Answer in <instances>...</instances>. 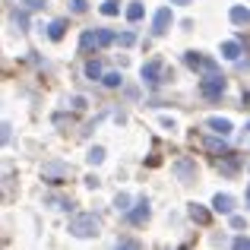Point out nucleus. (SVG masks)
Returning <instances> with one entry per match:
<instances>
[{"label":"nucleus","instance_id":"obj_17","mask_svg":"<svg viewBox=\"0 0 250 250\" xmlns=\"http://www.w3.org/2000/svg\"><path fill=\"white\" fill-rule=\"evenodd\" d=\"M85 76H89V80H104V76H102V63L89 61V63H85Z\"/></svg>","mask_w":250,"mask_h":250},{"label":"nucleus","instance_id":"obj_1","mask_svg":"<svg viewBox=\"0 0 250 250\" xmlns=\"http://www.w3.org/2000/svg\"><path fill=\"white\" fill-rule=\"evenodd\" d=\"M98 228H102V222L95 212H80L70 219V234H76V238H92V234H98Z\"/></svg>","mask_w":250,"mask_h":250},{"label":"nucleus","instance_id":"obj_16","mask_svg":"<svg viewBox=\"0 0 250 250\" xmlns=\"http://www.w3.org/2000/svg\"><path fill=\"white\" fill-rule=\"evenodd\" d=\"M206 149L212 155H231V152H228V146H225V143H219V140H206Z\"/></svg>","mask_w":250,"mask_h":250},{"label":"nucleus","instance_id":"obj_31","mask_svg":"<svg viewBox=\"0 0 250 250\" xmlns=\"http://www.w3.org/2000/svg\"><path fill=\"white\" fill-rule=\"evenodd\" d=\"M171 3H177V6H187V3H190V0H171Z\"/></svg>","mask_w":250,"mask_h":250},{"label":"nucleus","instance_id":"obj_22","mask_svg":"<svg viewBox=\"0 0 250 250\" xmlns=\"http://www.w3.org/2000/svg\"><path fill=\"white\" fill-rule=\"evenodd\" d=\"M102 159H104V149H102V146L89 149V162H92V165H98V162H102Z\"/></svg>","mask_w":250,"mask_h":250},{"label":"nucleus","instance_id":"obj_29","mask_svg":"<svg viewBox=\"0 0 250 250\" xmlns=\"http://www.w3.org/2000/svg\"><path fill=\"white\" fill-rule=\"evenodd\" d=\"M73 13H85V0H73Z\"/></svg>","mask_w":250,"mask_h":250},{"label":"nucleus","instance_id":"obj_25","mask_svg":"<svg viewBox=\"0 0 250 250\" xmlns=\"http://www.w3.org/2000/svg\"><path fill=\"white\" fill-rule=\"evenodd\" d=\"M117 44L130 48V44H133V32H124V35H117Z\"/></svg>","mask_w":250,"mask_h":250},{"label":"nucleus","instance_id":"obj_6","mask_svg":"<svg viewBox=\"0 0 250 250\" xmlns=\"http://www.w3.org/2000/svg\"><path fill=\"white\" fill-rule=\"evenodd\" d=\"M212 209H215V212H222V215H231V212H234V196H228V193H215Z\"/></svg>","mask_w":250,"mask_h":250},{"label":"nucleus","instance_id":"obj_9","mask_svg":"<svg viewBox=\"0 0 250 250\" xmlns=\"http://www.w3.org/2000/svg\"><path fill=\"white\" fill-rule=\"evenodd\" d=\"M146 219H149V203L140 200V203H136V209H130V212H127V222H130V225H140V222H146Z\"/></svg>","mask_w":250,"mask_h":250},{"label":"nucleus","instance_id":"obj_10","mask_svg":"<svg viewBox=\"0 0 250 250\" xmlns=\"http://www.w3.org/2000/svg\"><path fill=\"white\" fill-rule=\"evenodd\" d=\"M98 44V32H92V29H85L83 35H80V54H89L92 48Z\"/></svg>","mask_w":250,"mask_h":250},{"label":"nucleus","instance_id":"obj_8","mask_svg":"<svg viewBox=\"0 0 250 250\" xmlns=\"http://www.w3.org/2000/svg\"><path fill=\"white\" fill-rule=\"evenodd\" d=\"M206 127L212 130V133H219V136H228V133H231V130H234L228 117H209V121H206Z\"/></svg>","mask_w":250,"mask_h":250},{"label":"nucleus","instance_id":"obj_24","mask_svg":"<svg viewBox=\"0 0 250 250\" xmlns=\"http://www.w3.org/2000/svg\"><path fill=\"white\" fill-rule=\"evenodd\" d=\"M231 250H250V238H244V234H241V238H234L231 241Z\"/></svg>","mask_w":250,"mask_h":250},{"label":"nucleus","instance_id":"obj_28","mask_svg":"<svg viewBox=\"0 0 250 250\" xmlns=\"http://www.w3.org/2000/svg\"><path fill=\"white\" fill-rule=\"evenodd\" d=\"M16 25H19V29H25V25H29V16H25V13H16Z\"/></svg>","mask_w":250,"mask_h":250},{"label":"nucleus","instance_id":"obj_20","mask_svg":"<svg viewBox=\"0 0 250 250\" xmlns=\"http://www.w3.org/2000/svg\"><path fill=\"white\" fill-rule=\"evenodd\" d=\"M104 85H108V89H117V85H121L124 80H121V73H104V80H102Z\"/></svg>","mask_w":250,"mask_h":250},{"label":"nucleus","instance_id":"obj_13","mask_svg":"<svg viewBox=\"0 0 250 250\" xmlns=\"http://www.w3.org/2000/svg\"><path fill=\"white\" fill-rule=\"evenodd\" d=\"M222 57H225V61H238L241 57V44L238 42H225L222 44Z\"/></svg>","mask_w":250,"mask_h":250},{"label":"nucleus","instance_id":"obj_23","mask_svg":"<svg viewBox=\"0 0 250 250\" xmlns=\"http://www.w3.org/2000/svg\"><path fill=\"white\" fill-rule=\"evenodd\" d=\"M114 206H117V209H124V212H130V196H127V193H117Z\"/></svg>","mask_w":250,"mask_h":250},{"label":"nucleus","instance_id":"obj_2","mask_svg":"<svg viewBox=\"0 0 250 250\" xmlns=\"http://www.w3.org/2000/svg\"><path fill=\"white\" fill-rule=\"evenodd\" d=\"M184 63H187V67H193V70H203V73H219V63L212 61V57H203L200 51H187V54H184Z\"/></svg>","mask_w":250,"mask_h":250},{"label":"nucleus","instance_id":"obj_27","mask_svg":"<svg viewBox=\"0 0 250 250\" xmlns=\"http://www.w3.org/2000/svg\"><path fill=\"white\" fill-rule=\"evenodd\" d=\"M244 225H247L244 215H231V228H244Z\"/></svg>","mask_w":250,"mask_h":250},{"label":"nucleus","instance_id":"obj_33","mask_svg":"<svg viewBox=\"0 0 250 250\" xmlns=\"http://www.w3.org/2000/svg\"><path fill=\"white\" fill-rule=\"evenodd\" d=\"M247 196H250V190H247Z\"/></svg>","mask_w":250,"mask_h":250},{"label":"nucleus","instance_id":"obj_11","mask_svg":"<svg viewBox=\"0 0 250 250\" xmlns=\"http://www.w3.org/2000/svg\"><path fill=\"white\" fill-rule=\"evenodd\" d=\"M228 19H231L234 25H247L250 22V10L247 6H231V10H228Z\"/></svg>","mask_w":250,"mask_h":250},{"label":"nucleus","instance_id":"obj_32","mask_svg":"<svg viewBox=\"0 0 250 250\" xmlns=\"http://www.w3.org/2000/svg\"><path fill=\"white\" fill-rule=\"evenodd\" d=\"M247 133H250V121H247Z\"/></svg>","mask_w":250,"mask_h":250},{"label":"nucleus","instance_id":"obj_18","mask_svg":"<svg viewBox=\"0 0 250 250\" xmlns=\"http://www.w3.org/2000/svg\"><path fill=\"white\" fill-rule=\"evenodd\" d=\"M111 42H117V35L111 29H98V44H102V48H108Z\"/></svg>","mask_w":250,"mask_h":250},{"label":"nucleus","instance_id":"obj_14","mask_svg":"<svg viewBox=\"0 0 250 250\" xmlns=\"http://www.w3.org/2000/svg\"><path fill=\"white\" fill-rule=\"evenodd\" d=\"M63 32H67V22H63V19H54V22L48 25V35L54 38V42H61V38H63Z\"/></svg>","mask_w":250,"mask_h":250},{"label":"nucleus","instance_id":"obj_19","mask_svg":"<svg viewBox=\"0 0 250 250\" xmlns=\"http://www.w3.org/2000/svg\"><path fill=\"white\" fill-rule=\"evenodd\" d=\"M102 13H104V16H117V13H121L117 0H104V3H102Z\"/></svg>","mask_w":250,"mask_h":250},{"label":"nucleus","instance_id":"obj_12","mask_svg":"<svg viewBox=\"0 0 250 250\" xmlns=\"http://www.w3.org/2000/svg\"><path fill=\"white\" fill-rule=\"evenodd\" d=\"M190 219L200 222V225H209V219H212V215H209V209H203L200 203H193V206H190Z\"/></svg>","mask_w":250,"mask_h":250},{"label":"nucleus","instance_id":"obj_4","mask_svg":"<svg viewBox=\"0 0 250 250\" xmlns=\"http://www.w3.org/2000/svg\"><path fill=\"white\" fill-rule=\"evenodd\" d=\"M162 70H165L162 61H149L146 67H143V83L146 85H159L162 83Z\"/></svg>","mask_w":250,"mask_h":250},{"label":"nucleus","instance_id":"obj_30","mask_svg":"<svg viewBox=\"0 0 250 250\" xmlns=\"http://www.w3.org/2000/svg\"><path fill=\"white\" fill-rule=\"evenodd\" d=\"M117 250H136V244H133V241H127V244H121Z\"/></svg>","mask_w":250,"mask_h":250},{"label":"nucleus","instance_id":"obj_15","mask_svg":"<svg viewBox=\"0 0 250 250\" xmlns=\"http://www.w3.org/2000/svg\"><path fill=\"white\" fill-rule=\"evenodd\" d=\"M127 19H130V22H140V19H143V3H140V0H133V3L127 6Z\"/></svg>","mask_w":250,"mask_h":250},{"label":"nucleus","instance_id":"obj_5","mask_svg":"<svg viewBox=\"0 0 250 250\" xmlns=\"http://www.w3.org/2000/svg\"><path fill=\"white\" fill-rule=\"evenodd\" d=\"M168 25H171V10H168V6H162V10L155 13V19H152V32H155V35H165Z\"/></svg>","mask_w":250,"mask_h":250},{"label":"nucleus","instance_id":"obj_7","mask_svg":"<svg viewBox=\"0 0 250 250\" xmlns=\"http://www.w3.org/2000/svg\"><path fill=\"white\" fill-rule=\"evenodd\" d=\"M67 165H63V162H51V165L48 168H44V181H48V184H61V177L63 174H67Z\"/></svg>","mask_w":250,"mask_h":250},{"label":"nucleus","instance_id":"obj_26","mask_svg":"<svg viewBox=\"0 0 250 250\" xmlns=\"http://www.w3.org/2000/svg\"><path fill=\"white\" fill-rule=\"evenodd\" d=\"M29 10H42V6H48V0H22Z\"/></svg>","mask_w":250,"mask_h":250},{"label":"nucleus","instance_id":"obj_3","mask_svg":"<svg viewBox=\"0 0 250 250\" xmlns=\"http://www.w3.org/2000/svg\"><path fill=\"white\" fill-rule=\"evenodd\" d=\"M200 92L206 98H222V92H225V80H222L219 73H209L206 80L200 83Z\"/></svg>","mask_w":250,"mask_h":250},{"label":"nucleus","instance_id":"obj_21","mask_svg":"<svg viewBox=\"0 0 250 250\" xmlns=\"http://www.w3.org/2000/svg\"><path fill=\"white\" fill-rule=\"evenodd\" d=\"M51 206H54V209H70V206H73V203H70V200H63V196H51Z\"/></svg>","mask_w":250,"mask_h":250}]
</instances>
